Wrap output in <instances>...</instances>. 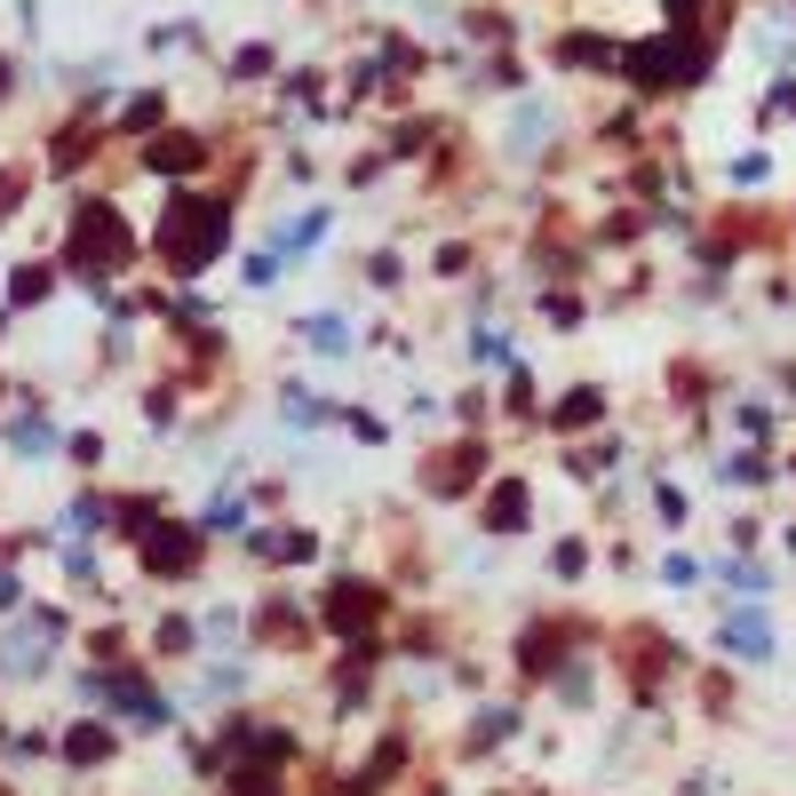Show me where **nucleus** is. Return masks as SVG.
Here are the masks:
<instances>
[{
  "label": "nucleus",
  "mask_w": 796,
  "mask_h": 796,
  "mask_svg": "<svg viewBox=\"0 0 796 796\" xmlns=\"http://www.w3.org/2000/svg\"><path fill=\"white\" fill-rule=\"evenodd\" d=\"M144 557H152V566H191V534H184V526H152V534H144Z\"/></svg>",
  "instance_id": "f257e3e1"
},
{
  "label": "nucleus",
  "mask_w": 796,
  "mask_h": 796,
  "mask_svg": "<svg viewBox=\"0 0 796 796\" xmlns=\"http://www.w3.org/2000/svg\"><path fill=\"white\" fill-rule=\"evenodd\" d=\"M104 749H112V741H104V733H88V725H80L73 741H64V756H73V765H96V756H104Z\"/></svg>",
  "instance_id": "f03ea898"
},
{
  "label": "nucleus",
  "mask_w": 796,
  "mask_h": 796,
  "mask_svg": "<svg viewBox=\"0 0 796 796\" xmlns=\"http://www.w3.org/2000/svg\"><path fill=\"white\" fill-rule=\"evenodd\" d=\"M9 439H16V454H48V422H16Z\"/></svg>",
  "instance_id": "7ed1b4c3"
}]
</instances>
